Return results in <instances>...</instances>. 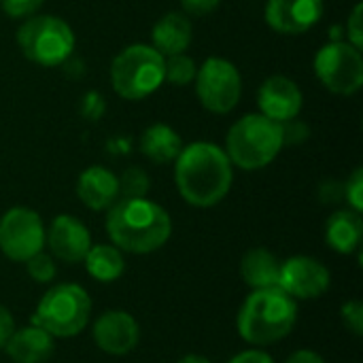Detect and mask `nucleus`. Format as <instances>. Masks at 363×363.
Instances as JSON below:
<instances>
[{
  "label": "nucleus",
  "mask_w": 363,
  "mask_h": 363,
  "mask_svg": "<svg viewBox=\"0 0 363 363\" xmlns=\"http://www.w3.org/2000/svg\"><path fill=\"white\" fill-rule=\"evenodd\" d=\"M234 170L228 153L213 143H191L174 160V183L181 198L196 208L219 204L232 189Z\"/></svg>",
  "instance_id": "nucleus-1"
},
{
  "label": "nucleus",
  "mask_w": 363,
  "mask_h": 363,
  "mask_svg": "<svg viewBox=\"0 0 363 363\" xmlns=\"http://www.w3.org/2000/svg\"><path fill=\"white\" fill-rule=\"evenodd\" d=\"M111 245L123 253L149 255L160 251L172 234V219L149 198H119L106 213Z\"/></svg>",
  "instance_id": "nucleus-2"
},
{
  "label": "nucleus",
  "mask_w": 363,
  "mask_h": 363,
  "mask_svg": "<svg viewBox=\"0 0 363 363\" xmlns=\"http://www.w3.org/2000/svg\"><path fill=\"white\" fill-rule=\"evenodd\" d=\"M298 323V302L281 287L253 289L242 302L236 330L251 347H270L287 338Z\"/></svg>",
  "instance_id": "nucleus-3"
},
{
  "label": "nucleus",
  "mask_w": 363,
  "mask_h": 363,
  "mask_svg": "<svg viewBox=\"0 0 363 363\" xmlns=\"http://www.w3.org/2000/svg\"><path fill=\"white\" fill-rule=\"evenodd\" d=\"M281 123L262 113L240 117L225 136V153L232 166L242 170H259L277 160L283 149Z\"/></svg>",
  "instance_id": "nucleus-4"
},
{
  "label": "nucleus",
  "mask_w": 363,
  "mask_h": 363,
  "mask_svg": "<svg viewBox=\"0 0 363 363\" xmlns=\"http://www.w3.org/2000/svg\"><path fill=\"white\" fill-rule=\"evenodd\" d=\"M91 317V298L77 283H57L49 287L36 304L32 323L53 338L79 336Z\"/></svg>",
  "instance_id": "nucleus-5"
},
{
  "label": "nucleus",
  "mask_w": 363,
  "mask_h": 363,
  "mask_svg": "<svg viewBox=\"0 0 363 363\" xmlns=\"http://www.w3.org/2000/svg\"><path fill=\"white\" fill-rule=\"evenodd\" d=\"M111 83L123 100H143L164 83V55L151 45H130L111 64Z\"/></svg>",
  "instance_id": "nucleus-6"
},
{
  "label": "nucleus",
  "mask_w": 363,
  "mask_h": 363,
  "mask_svg": "<svg viewBox=\"0 0 363 363\" xmlns=\"http://www.w3.org/2000/svg\"><path fill=\"white\" fill-rule=\"evenodd\" d=\"M19 51L38 66L64 64L74 51L72 28L55 15H32L17 30Z\"/></svg>",
  "instance_id": "nucleus-7"
},
{
  "label": "nucleus",
  "mask_w": 363,
  "mask_h": 363,
  "mask_svg": "<svg viewBox=\"0 0 363 363\" xmlns=\"http://www.w3.org/2000/svg\"><path fill=\"white\" fill-rule=\"evenodd\" d=\"M317 79L334 94L353 96L363 85L362 49L347 40H332L315 55Z\"/></svg>",
  "instance_id": "nucleus-8"
},
{
  "label": "nucleus",
  "mask_w": 363,
  "mask_h": 363,
  "mask_svg": "<svg viewBox=\"0 0 363 363\" xmlns=\"http://www.w3.org/2000/svg\"><path fill=\"white\" fill-rule=\"evenodd\" d=\"M196 94L202 106L211 113L225 115L236 108L242 94L238 68L223 57H208L196 72Z\"/></svg>",
  "instance_id": "nucleus-9"
},
{
  "label": "nucleus",
  "mask_w": 363,
  "mask_h": 363,
  "mask_svg": "<svg viewBox=\"0 0 363 363\" xmlns=\"http://www.w3.org/2000/svg\"><path fill=\"white\" fill-rule=\"evenodd\" d=\"M45 247V223L28 206H13L0 217V251L17 264H26Z\"/></svg>",
  "instance_id": "nucleus-10"
},
{
  "label": "nucleus",
  "mask_w": 363,
  "mask_h": 363,
  "mask_svg": "<svg viewBox=\"0 0 363 363\" xmlns=\"http://www.w3.org/2000/svg\"><path fill=\"white\" fill-rule=\"evenodd\" d=\"M332 285V274L315 257L308 255H294L281 262L279 270V287L298 300H317L321 298Z\"/></svg>",
  "instance_id": "nucleus-11"
},
{
  "label": "nucleus",
  "mask_w": 363,
  "mask_h": 363,
  "mask_svg": "<svg viewBox=\"0 0 363 363\" xmlns=\"http://www.w3.org/2000/svg\"><path fill=\"white\" fill-rule=\"evenodd\" d=\"M91 336L96 347L115 357H123L132 353L140 342L138 321L125 311H106L102 313L91 328Z\"/></svg>",
  "instance_id": "nucleus-12"
},
{
  "label": "nucleus",
  "mask_w": 363,
  "mask_h": 363,
  "mask_svg": "<svg viewBox=\"0 0 363 363\" xmlns=\"http://www.w3.org/2000/svg\"><path fill=\"white\" fill-rule=\"evenodd\" d=\"M45 245L53 259L64 264H79L91 247V236L85 223L72 215H57L49 230H45Z\"/></svg>",
  "instance_id": "nucleus-13"
},
{
  "label": "nucleus",
  "mask_w": 363,
  "mask_h": 363,
  "mask_svg": "<svg viewBox=\"0 0 363 363\" xmlns=\"http://www.w3.org/2000/svg\"><path fill=\"white\" fill-rule=\"evenodd\" d=\"M302 102H304V96L298 83L283 74H274L266 79L257 91L259 113L277 123L296 119L302 111Z\"/></svg>",
  "instance_id": "nucleus-14"
},
{
  "label": "nucleus",
  "mask_w": 363,
  "mask_h": 363,
  "mask_svg": "<svg viewBox=\"0 0 363 363\" xmlns=\"http://www.w3.org/2000/svg\"><path fill=\"white\" fill-rule=\"evenodd\" d=\"M266 21L279 34H304L323 15V0H268Z\"/></svg>",
  "instance_id": "nucleus-15"
},
{
  "label": "nucleus",
  "mask_w": 363,
  "mask_h": 363,
  "mask_svg": "<svg viewBox=\"0 0 363 363\" xmlns=\"http://www.w3.org/2000/svg\"><path fill=\"white\" fill-rule=\"evenodd\" d=\"M77 196L89 211H108L119 200V181L104 166H89L77 179Z\"/></svg>",
  "instance_id": "nucleus-16"
},
{
  "label": "nucleus",
  "mask_w": 363,
  "mask_h": 363,
  "mask_svg": "<svg viewBox=\"0 0 363 363\" xmlns=\"http://www.w3.org/2000/svg\"><path fill=\"white\" fill-rule=\"evenodd\" d=\"M55 338L43 328L30 323L26 328H15L4 345V353L13 363H43L53 353Z\"/></svg>",
  "instance_id": "nucleus-17"
},
{
  "label": "nucleus",
  "mask_w": 363,
  "mask_h": 363,
  "mask_svg": "<svg viewBox=\"0 0 363 363\" xmlns=\"http://www.w3.org/2000/svg\"><path fill=\"white\" fill-rule=\"evenodd\" d=\"M363 221L362 213L353 208H342L330 215L325 223V242L332 251L340 255H351L362 251Z\"/></svg>",
  "instance_id": "nucleus-18"
},
{
  "label": "nucleus",
  "mask_w": 363,
  "mask_h": 363,
  "mask_svg": "<svg viewBox=\"0 0 363 363\" xmlns=\"http://www.w3.org/2000/svg\"><path fill=\"white\" fill-rule=\"evenodd\" d=\"M194 36V28L187 15L183 13H166L160 17L151 30V47L160 51L164 57L185 53Z\"/></svg>",
  "instance_id": "nucleus-19"
},
{
  "label": "nucleus",
  "mask_w": 363,
  "mask_h": 363,
  "mask_svg": "<svg viewBox=\"0 0 363 363\" xmlns=\"http://www.w3.org/2000/svg\"><path fill=\"white\" fill-rule=\"evenodd\" d=\"M279 270L281 262L266 247H255L240 259V279L251 289L279 287Z\"/></svg>",
  "instance_id": "nucleus-20"
},
{
  "label": "nucleus",
  "mask_w": 363,
  "mask_h": 363,
  "mask_svg": "<svg viewBox=\"0 0 363 363\" xmlns=\"http://www.w3.org/2000/svg\"><path fill=\"white\" fill-rule=\"evenodd\" d=\"M183 149L181 136L177 130H172L166 123H151L140 134V151L147 160L155 164H168L179 157Z\"/></svg>",
  "instance_id": "nucleus-21"
},
{
  "label": "nucleus",
  "mask_w": 363,
  "mask_h": 363,
  "mask_svg": "<svg viewBox=\"0 0 363 363\" xmlns=\"http://www.w3.org/2000/svg\"><path fill=\"white\" fill-rule=\"evenodd\" d=\"M87 274L98 283H115L125 272V257L115 245H91L83 257Z\"/></svg>",
  "instance_id": "nucleus-22"
},
{
  "label": "nucleus",
  "mask_w": 363,
  "mask_h": 363,
  "mask_svg": "<svg viewBox=\"0 0 363 363\" xmlns=\"http://www.w3.org/2000/svg\"><path fill=\"white\" fill-rule=\"evenodd\" d=\"M198 66L196 62L185 55V53H177V55H168L164 57V81L185 87L196 79Z\"/></svg>",
  "instance_id": "nucleus-23"
},
{
  "label": "nucleus",
  "mask_w": 363,
  "mask_h": 363,
  "mask_svg": "<svg viewBox=\"0 0 363 363\" xmlns=\"http://www.w3.org/2000/svg\"><path fill=\"white\" fill-rule=\"evenodd\" d=\"M117 181H119V198H147L151 187L149 174L138 166L125 168L123 174L117 177Z\"/></svg>",
  "instance_id": "nucleus-24"
},
{
  "label": "nucleus",
  "mask_w": 363,
  "mask_h": 363,
  "mask_svg": "<svg viewBox=\"0 0 363 363\" xmlns=\"http://www.w3.org/2000/svg\"><path fill=\"white\" fill-rule=\"evenodd\" d=\"M26 270H28V277L38 283V285H49L53 283V279L57 277V266H55V259L51 253H36L32 255L28 262H26Z\"/></svg>",
  "instance_id": "nucleus-25"
},
{
  "label": "nucleus",
  "mask_w": 363,
  "mask_h": 363,
  "mask_svg": "<svg viewBox=\"0 0 363 363\" xmlns=\"http://www.w3.org/2000/svg\"><path fill=\"white\" fill-rule=\"evenodd\" d=\"M340 319H342V325L357 338L363 336V304L359 300H351V302H345L340 306Z\"/></svg>",
  "instance_id": "nucleus-26"
},
{
  "label": "nucleus",
  "mask_w": 363,
  "mask_h": 363,
  "mask_svg": "<svg viewBox=\"0 0 363 363\" xmlns=\"http://www.w3.org/2000/svg\"><path fill=\"white\" fill-rule=\"evenodd\" d=\"M345 200L349 202V208L355 213L363 211V170L355 168L353 174L345 183Z\"/></svg>",
  "instance_id": "nucleus-27"
},
{
  "label": "nucleus",
  "mask_w": 363,
  "mask_h": 363,
  "mask_svg": "<svg viewBox=\"0 0 363 363\" xmlns=\"http://www.w3.org/2000/svg\"><path fill=\"white\" fill-rule=\"evenodd\" d=\"M45 0H0V6L11 17H30L34 15Z\"/></svg>",
  "instance_id": "nucleus-28"
},
{
  "label": "nucleus",
  "mask_w": 363,
  "mask_h": 363,
  "mask_svg": "<svg viewBox=\"0 0 363 363\" xmlns=\"http://www.w3.org/2000/svg\"><path fill=\"white\" fill-rule=\"evenodd\" d=\"M281 132H283V145H300L308 138V125L302 123L298 117L281 123Z\"/></svg>",
  "instance_id": "nucleus-29"
},
{
  "label": "nucleus",
  "mask_w": 363,
  "mask_h": 363,
  "mask_svg": "<svg viewBox=\"0 0 363 363\" xmlns=\"http://www.w3.org/2000/svg\"><path fill=\"white\" fill-rule=\"evenodd\" d=\"M347 43L362 49L363 45V28H362V4H357L347 21Z\"/></svg>",
  "instance_id": "nucleus-30"
},
{
  "label": "nucleus",
  "mask_w": 363,
  "mask_h": 363,
  "mask_svg": "<svg viewBox=\"0 0 363 363\" xmlns=\"http://www.w3.org/2000/svg\"><path fill=\"white\" fill-rule=\"evenodd\" d=\"M319 198H321L323 204H336V202L345 200V183H338L334 179L325 181L319 187Z\"/></svg>",
  "instance_id": "nucleus-31"
},
{
  "label": "nucleus",
  "mask_w": 363,
  "mask_h": 363,
  "mask_svg": "<svg viewBox=\"0 0 363 363\" xmlns=\"http://www.w3.org/2000/svg\"><path fill=\"white\" fill-rule=\"evenodd\" d=\"M179 2L189 15H206V13H213L221 0H179Z\"/></svg>",
  "instance_id": "nucleus-32"
},
{
  "label": "nucleus",
  "mask_w": 363,
  "mask_h": 363,
  "mask_svg": "<svg viewBox=\"0 0 363 363\" xmlns=\"http://www.w3.org/2000/svg\"><path fill=\"white\" fill-rule=\"evenodd\" d=\"M228 363H274V359L262 349H249V351L234 355Z\"/></svg>",
  "instance_id": "nucleus-33"
},
{
  "label": "nucleus",
  "mask_w": 363,
  "mask_h": 363,
  "mask_svg": "<svg viewBox=\"0 0 363 363\" xmlns=\"http://www.w3.org/2000/svg\"><path fill=\"white\" fill-rule=\"evenodd\" d=\"M13 330H15V319H13V315H11V311H9L4 304H0V349H4V345H6V340L11 338Z\"/></svg>",
  "instance_id": "nucleus-34"
},
{
  "label": "nucleus",
  "mask_w": 363,
  "mask_h": 363,
  "mask_svg": "<svg viewBox=\"0 0 363 363\" xmlns=\"http://www.w3.org/2000/svg\"><path fill=\"white\" fill-rule=\"evenodd\" d=\"M285 363H325V359L311 349H300V351L291 353Z\"/></svg>",
  "instance_id": "nucleus-35"
},
{
  "label": "nucleus",
  "mask_w": 363,
  "mask_h": 363,
  "mask_svg": "<svg viewBox=\"0 0 363 363\" xmlns=\"http://www.w3.org/2000/svg\"><path fill=\"white\" fill-rule=\"evenodd\" d=\"M177 363H213L208 357H204V355H185V357H181Z\"/></svg>",
  "instance_id": "nucleus-36"
}]
</instances>
